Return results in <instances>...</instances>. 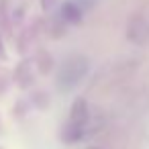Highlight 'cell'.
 Listing matches in <instances>:
<instances>
[{
    "label": "cell",
    "mask_w": 149,
    "mask_h": 149,
    "mask_svg": "<svg viewBox=\"0 0 149 149\" xmlns=\"http://www.w3.org/2000/svg\"><path fill=\"white\" fill-rule=\"evenodd\" d=\"M86 127H88V104H86V100L80 98L70 108V116H68V123L63 127V141L65 143L80 141Z\"/></svg>",
    "instance_id": "obj_1"
},
{
    "label": "cell",
    "mask_w": 149,
    "mask_h": 149,
    "mask_svg": "<svg viewBox=\"0 0 149 149\" xmlns=\"http://www.w3.org/2000/svg\"><path fill=\"white\" fill-rule=\"evenodd\" d=\"M88 65H86V59H80V57H74L70 61L63 63L61 72H59V86L61 88H70L74 84H78L82 80V76L86 74Z\"/></svg>",
    "instance_id": "obj_2"
},
{
    "label": "cell",
    "mask_w": 149,
    "mask_h": 149,
    "mask_svg": "<svg viewBox=\"0 0 149 149\" xmlns=\"http://www.w3.org/2000/svg\"><path fill=\"white\" fill-rule=\"evenodd\" d=\"M88 149H96V147H88Z\"/></svg>",
    "instance_id": "obj_3"
}]
</instances>
